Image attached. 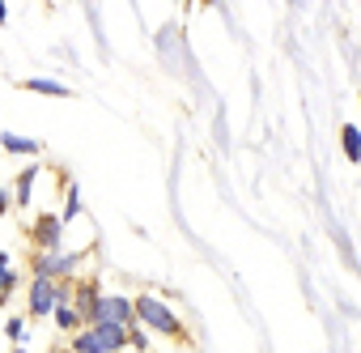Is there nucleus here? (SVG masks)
Returning a JSON list of instances; mask_svg holds the SVG:
<instances>
[{
  "mask_svg": "<svg viewBox=\"0 0 361 353\" xmlns=\"http://www.w3.org/2000/svg\"><path fill=\"white\" fill-rule=\"evenodd\" d=\"M132 319L136 323H145V328H153V332H161V336H174V340H188V328L178 323V315L161 302V298H153V294H140V298H132Z\"/></svg>",
  "mask_w": 361,
  "mask_h": 353,
  "instance_id": "nucleus-1",
  "label": "nucleus"
},
{
  "mask_svg": "<svg viewBox=\"0 0 361 353\" xmlns=\"http://www.w3.org/2000/svg\"><path fill=\"white\" fill-rule=\"evenodd\" d=\"M73 281H47V277H30V319H47L60 302H68Z\"/></svg>",
  "mask_w": 361,
  "mask_h": 353,
  "instance_id": "nucleus-2",
  "label": "nucleus"
},
{
  "mask_svg": "<svg viewBox=\"0 0 361 353\" xmlns=\"http://www.w3.org/2000/svg\"><path fill=\"white\" fill-rule=\"evenodd\" d=\"M77 264H81V256L77 251H39L35 256V277H47V281H68L73 273H77Z\"/></svg>",
  "mask_w": 361,
  "mask_h": 353,
  "instance_id": "nucleus-3",
  "label": "nucleus"
},
{
  "mask_svg": "<svg viewBox=\"0 0 361 353\" xmlns=\"http://www.w3.org/2000/svg\"><path fill=\"white\" fill-rule=\"evenodd\" d=\"M94 323H115V328H132V298L123 294H102L94 306Z\"/></svg>",
  "mask_w": 361,
  "mask_h": 353,
  "instance_id": "nucleus-4",
  "label": "nucleus"
},
{
  "mask_svg": "<svg viewBox=\"0 0 361 353\" xmlns=\"http://www.w3.org/2000/svg\"><path fill=\"white\" fill-rule=\"evenodd\" d=\"M30 243H35L39 251H64V222H60L56 213L35 217V226H30Z\"/></svg>",
  "mask_w": 361,
  "mask_h": 353,
  "instance_id": "nucleus-5",
  "label": "nucleus"
},
{
  "mask_svg": "<svg viewBox=\"0 0 361 353\" xmlns=\"http://www.w3.org/2000/svg\"><path fill=\"white\" fill-rule=\"evenodd\" d=\"M98 298H102V294H98V281H77V285L68 289V306L81 315L85 328L94 323V306H98Z\"/></svg>",
  "mask_w": 361,
  "mask_h": 353,
  "instance_id": "nucleus-6",
  "label": "nucleus"
},
{
  "mask_svg": "<svg viewBox=\"0 0 361 353\" xmlns=\"http://www.w3.org/2000/svg\"><path fill=\"white\" fill-rule=\"evenodd\" d=\"M90 336H94V349H98V353H123V349H128V328L90 323Z\"/></svg>",
  "mask_w": 361,
  "mask_h": 353,
  "instance_id": "nucleus-7",
  "label": "nucleus"
},
{
  "mask_svg": "<svg viewBox=\"0 0 361 353\" xmlns=\"http://www.w3.org/2000/svg\"><path fill=\"white\" fill-rule=\"evenodd\" d=\"M0 149H5V153H22V157H35L39 153V140L18 136V132H0Z\"/></svg>",
  "mask_w": 361,
  "mask_h": 353,
  "instance_id": "nucleus-8",
  "label": "nucleus"
},
{
  "mask_svg": "<svg viewBox=\"0 0 361 353\" xmlns=\"http://www.w3.org/2000/svg\"><path fill=\"white\" fill-rule=\"evenodd\" d=\"M35 179H39V166H26V170L18 174V184H13V205L30 209V188H35Z\"/></svg>",
  "mask_w": 361,
  "mask_h": 353,
  "instance_id": "nucleus-9",
  "label": "nucleus"
},
{
  "mask_svg": "<svg viewBox=\"0 0 361 353\" xmlns=\"http://www.w3.org/2000/svg\"><path fill=\"white\" fill-rule=\"evenodd\" d=\"M22 90H35V94H51V98H68V85L51 81V77H26Z\"/></svg>",
  "mask_w": 361,
  "mask_h": 353,
  "instance_id": "nucleus-10",
  "label": "nucleus"
},
{
  "mask_svg": "<svg viewBox=\"0 0 361 353\" xmlns=\"http://www.w3.org/2000/svg\"><path fill=\"white\" fill-rule=\"evenodd\" d=\"M51 319H56V328H60V332H81V328H85V323H81V315H77L68 302H60V306L51 311Z\"/></svg>",
  "mask_w": 361,
  "mask_h": 353,
  "instance_id": "nucleus-11",
  "label": "nucleus"
},
{
  "mask_svg": "<svg viewBox=\"0 0 361 353\" xmlns=\"http://www.w3.org/2000/svg\"><path fill=\"white\" fill-rule=\"evenodd\" d=\"M340 145H344V157L348 162H361V128H340Z\"/></svg>",
  "mask_w": 361,
  "mask_h": 353,
  "instance_id": "nucleus-12",
  "label": "nucleus"
},
{
  "mask_svg": "<svg viewBox=\"0 0 361 353\" xmlns=\"http://www.w3.org/2000/svg\"><path fill=\"white\" fill-rule=\"evenodd\" d=\"M13 289H18V273L9 268V256L0 251V302H5V298H9Z\"/></svg>",
  "mask_w": 361,
  "mask_h": 353,
  "instance_id": "nucleus-13",
  "label": "nucleus"
},
{
  "mask_svg": "<svg viewBox=\"0 0 361 353\" xmlns=\"http://www.w3.org/2000/svg\"><path fill=\"white\" fill-rule=\"evenodd\" d=\"M5 336H9L13 345H22V340H26V319H22V315H13V319L5 323Z\"/></svg>",
  "mask_w": 361,
  "mask_h": 353,
  "instance_id": "nucleus-14",
  "label": "nucleus"
},
{
  "mask_svg": "<svg viewBox=\"0 0 361 353\" xmlns=\"http://www.w3.org/2000/svg\"><path fill=\"white\" fill-rule=\"evenodd\" d=\"M128 345L145 353V349H149V336H145V328H136V323H132V328H128Z\"/></svg>",
  "mask_w": 361,
  "mask_h": 353,
  "instance_id": "nucleus-15",
  "label": "nucleus"
},
{
  "mask_svg": "<svg viewBox=\"0 0 361 353\" xmlns=\"http://www.w3.org/2000/svg\"><path fill=\"white\" fill-rule=\"evenodd\" d=\"M9 205H13V196H9L5 188H0V213H9Z\"/></svg>",
  "mask_w": 361,
  "mask_h": 353,
  "instance_id": "nucleus-16",
  "label": "nucleus"
},
{
  "mask_svg": "<svg viewBox=\"0 0 361 353\" xmlns=\"http://www.w3.org/2000/svg\"><path fill=\"white\" fill-rule=\"evenodd\" d=\"M5 18H9V9H5V5H0V26H5Z\"/></svg>",
  "mask_w": 361,
  "mask_h": 353,
  "instance_id": "nucleus-17",
  "label": "nucleus"
},
{
  "mask_svg": "<svg viewBox=\"0 0 361 353\" xmlns=\"http://www.w3.org/2000/svg\"><path fill=\"white\" fill-rule=\"evenodd\" d=\"M9 353H30V349H22V345H13V349H9Z\"/></svg>",
  "mask_w": 361,
  "mask_h": 353,
  "instance_id": "nucleus-18",
  "label": "nucleus"
},
{
  "mask_svg": "<svg viewBox=\"0 0 361 353\" xmlns=\"http://www.w3.org/2000/svg\"><path fill=\"white\" fill-rule=\"evenodd\" d=\"M51 353H68V349H51Z\"/></svg>",
  "mask_w": 361,
  "mask_h": 353,
  "instance_id": "nucleus-19",
  "label": "nucleus"
}]
</instances>
